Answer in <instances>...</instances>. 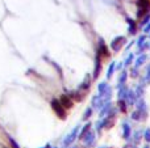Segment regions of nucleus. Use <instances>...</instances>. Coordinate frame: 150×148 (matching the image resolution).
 <instances>
[{"mask_svg":"<svg viewBox=\"0 0 150 148\" xmlns=\"http://www.w3.org/2000/svg\"><path fill=\"white\" fill-rule=\"evenodd\" d=\"M150 18V0H137V20L144 26Z\"/></svg>","mask_w":150,"mask_h":148,"instance_id":"f257e3e1","label":"nucleus"},{"mask_svg":"<svg viewBox=\"0 0 150 148\" xmlns=\"http://www.w3.org/2000/svg\"><path fill=\"white\" fill-rule=\"evenodd\" d=\"M79 130H80V126L79 125L75 126V127L73 128V131H71V133L65 138V140H63V146H65V147L71 146V144L75 142V139H76L78 134H79Z\"/></svg>","mask_w":150,"mask_h":148,"instance_id":"f03ea898","label":"nucleus"},{"mask_svg":"<svg viewBox=\"0 0 150 148\" xmlns=\"http://www.w3.org/2000/svg\"><path fill=\"white\" fill-rule=\"evenodd\" d=\"M52 108H53V110L57 113L58 117L62 118V119H65L66 118V109L62 106V104L59 102V100H53L52 101Z\"/></svg>","mask_w":150,"mask_h":148,"instance_id":"7ed1b4c3","label":"nucleus"},{"mask_svg":"<svg viewBox=\"0 0 150 148\" xmlns=\"http://www.w3.org/2000/svg\"><path fill=\"white\" fill-rule=\"evenodd\" d=\"M125 43H127V38H125V37H122V36L121 37H116V38L111 42V47H112L113 51H119V50L121 49Z\"/></svg>","mask_w":150,"mask_h":148,"instance_id":"20e7f679","label":"nucleus"},{"mask_svg":"<svg viewBox=\"0 0 150 148\" xmlns=\"http://www.w3.org/2000/svg\"><path fill=\"white\" fill-rule=\"evenodd\" d=\"M98 57L99 58H108L109 57L108 47L105 46V43L103 42V39H100V46H99V50H98Z\"/></svg>","mask_w":150,"mask_h":148,"instance_id":"39448f33","label":"nucleus"},{"mask_svg":"<svg viewBox=\"0 0 150 148\" xmlns=\"http://www.w3.org/2000/svg\"><path fill=\"white\" fill-rule=\"evenodd\" d=\"M59 102L62 104V106L65 108V109H70V108L73 106V98H71L70 96H67V94H63V96L61 97Z\"/></svg>","mask_w":150,"mask_h":148,"instance_id":"423d86ee","label":"nucleus"},{"mask_svg":"<svg viewBox=\"0 0 150 148\" xmlns=\"http://www.w3.org/2000/svg\"><path fill=\"white\" fill-rule=\"evenodd\" d=\"M124 101L127 102V105H133L136 101H137V96H136V93L133 91H129V89H128L127 96H125Z\"/></svg>","mask_w":150,"mask_h":148,"instance_id":"0eeeda50","label":"nucleus"},{"mask_svg":"<svg viewBox=\"0 0 150 148\" xmlns=\"http://www.w3.org/2000/svg\"><path fill=\"white\" fill-rule=\"evenodd\" d=\"M121 127H122V138L127 139V140H129L130 136H132V130H130V126L128 125L127 122H124L121 125Z\"/></svg>","mask_w":150,"mask_h":148,"instance_id":"6e6552de","label":"nucleus"},{"mask_svg":"<svg viewBox=\"0 0 150 148\" xmlns=\"http://www.w3.org/2000/svg\"><path fill=\"white\" fill-rule=\"evenodd\" d=\"M82 140L84 142V146L86 147H91L93 143H95V134H93V133H88L87 135L82 139Z\"/></svg>","mask_w":150,"mask_h":148,"instance_id":"1a4fd4ad","label":"nucleus"},{"mask_svg":"<svg viewBox=\"0 0 150 148\" xmlns=\"http://www.w3.org/2000/svg\"><path fill=\"white\" fill-rule=\"evenodd\" d=\"M111 108H112L111 101H107L105 104L101 106V109H100V118H104L107 114H109V110H111Z\"/></svg>","mask_w":150,"mask_h":148,"instance_id":"9d476101","label":"nucleus"},{"mask_svg":"<svg viewBox=\"0 0 150 148\" xmlns=\"http://www.w3.org/2000/svg\"><path fill=\"white\" fill-rule=\"evenodd\" d=\"M100 70H101V64H100V58L98 57V59H96V64H95V72H93V79H98L99 73H100Z\"/></svg>","mask_w":150,"mask_h":148,"instance_id":"9b49d317","label":"nucleus"},{"mask_svg":"<svg viewBox=\"0 0 150 148\" xmlns=\"http://www.w3.org/2000/svg\"><path fill=\"white\" fill-rule=\"evenodd\" d=\"M90 128H91V123H87V125L84 126V127L82 128V131H80V135H79V139H83L86 135H87L88 133H90Z\"/></svg>","mask_w":150,"mask_h":148,"instance_id":"f8f14e48","label":"nucleus"},{"mask_svg":"<svg viewBox=\"0 0 150 148\" xmlns=\"http://www.w3.org/2000/svg\"><path fill=\"white\" fill-rule=\"evenodd\" d=\"M128 21H129V33L132 36H134L137 33V25H136V22L133 20H128Z\"/></svg>","mask_w":150,"mask_h":148,"instance_id":"ddd939ff","label":"nucleus"},{"mask_svg":"<svg viewBox=\"0 0 150 148\" xmlns=\"http://www.w3.org/2000/svg\"><path fill=\"white\" fill-rule=\"evenodd\" d=\"M146 59H148V57H146L145 54H142L141 57H138V58H137V60H136V66H134V67H137V68H138L141 64H144V63L146 62Z\"/></svg>","mask_w":150,"mask_h":148,"instance_id":"4468645a","label":"nucleus"},{"mask_svg":"<svg viewBox=\"0 0 150 148\" xmlns=\"http://www.w3.org/2000/svg\"><path fill=\"white\" fill-rule=\"evenodd\" d=\"M125 81H127V71H122L119 77V87L125 85Z\"/></svg>","mask_w":150,"mask_h":148,"instance_id":"2eb2a0df","label":"nucleus"},{"mask_svg":"<svg viewBox=\"0 0 150 148\" xmlns=\"http://www.w3.org/2000/svg\"><path fill=\"white\" fill-rule=\"evenodd\" d=\"M115 66H116V63L112 62L111 66H109V68H108V71H107V77H108V79H111L112 75H113V72H115Z\"/></svg>","mask_w":150,"mask_h":148,"instance_id":"dca6fc26","label":"nucleus"},{"mask_svg":"<svg viewBox=\"0 0 150 148\" xmlns=\"http://www.w3.org/2000/svg\"><path fill=\"white\" fill-rule=\"evenodd\" d=\"M127 106H128V105H127V102H125L124 100H119V109L121 110L122 113L127 112Z\"/></svg>","mask_w":150,"mask_h":148,"instance_id":"f3484780","label":"nucleus"},{"mask_svg":"<svg viewBox=\"0 0 150 148\" xmlns=\"http://www.w3.org/2000/svg\"><path fill=\"white\" fill-rule=\"evenodd\" d=\"M108 88V84L105 83V81H103V83H100L99 84V87H98V91H99V94L100 93H103L104 91H105V89Z\"/></svg>","mask_w":150,"mask_h":148,"instance_id":"a211bd4d","label":"nucleus"},{"mask_svg":"<svg viewBox=\"0 0 150 148\" xmlns=\"http://www.w3.org/2000/svg\"><path fill=\"white\" fill-rule=\"evenodd\" d=\"M91 115H92V108H87L84 112V115H83V121H87Z\"/></svg>","mask_w":150,"mask_h":148,"instance_id":"6ab92c4d","label":"nucleus"},{"mask_svg":"<svg viewBox=\"0 0 150 148\" xmlns=\"http://www.w3.org/2000/svg\"><path fill=\"white\" fill-rule=\"evenodd\" d=\"M141 134H142V133H141V131H137V133H136V134H134V135H133V142H134V143H136V144H137V143H138V142H140V138H141Z\"/></svg>","mask_w":150,"mask_h":148,"instance_id":"aec40b11","label":"nucleus"},{"mask_svg":"<svg viewBox=\"0 0 150 148\" xmlns=\"http://www.w3.org/2000/svg\"><path fill=\"white\" fill-rule=\"evenodd\" d=\"M133 59H134V55H133V54H130L129 57L127 58V60H125V62H124V66H127V67H128V66H129L130 63L133 62Z\"/></svg>","mask_w":150,"mask_h":148,"instance_id":"412c9836","label":"nucleus"},{"mask_svg":"<svg viewBox=\"0 0 150 148\" xmlns=\"http://www.w3.org/2000/svg\"><path fill=\"white\" fill-rule=\"evenodd\" d=\"M144 79H145L146 84H150V64L148 66V68H146V76Z\"/></svg>","mask_w":150,"mask_h":148,"instance_id":"4be33fe9","label":"nucleus"},{"mask_svg":"<svg viewBox=\"0 0 150 148\" xmlns=\"http://www.w3.org/2000/svg\"><path fill=\"white\" fill-rule=\"evenodd\" d=\"M145 39H146V36H141L140 38H138V41H137V45H138V47H140L141 45H144V43H145Z\"/></svg>","mask_w":150,"mask_h":148,"instance_id":"5701e85b","label":"nucleus"},{"mask_svg":"<svg viewBox=\"0 0 150 148\" xmlns=\"http://www.w3.org/2000/svg\"><path fill=\"white\" fill-rule=\"evenodd\" d=\"M144 138H145V140L148 142V143H150V128H148V130L145 131V134H144Z\"/></svg>","mask_w":150,"mask_h":148,"instance_id":"b1692460","label":"nucleus"},{"mask_svg":"<svg viewBox=\"0 0 150 148\" xmlns=\"http://www.w3.org/2000/svg\"><path fill=\"white\" fill-rule=\"evenodd\" d=\"M137 75H138V71H137V67H134L132 70V72H130V76L132 77H137Z\"/></svg>","mask_w":150,"mask_h":148,"instance_id":"393cba45","label":"nucleus"},{"mask_svg":"<svg viewBox=\"0 0 150 148\" xmlns=\"http://www.w3.org/2000/svg\"><path fill=\"white\" fill-rule=\"evenodd\" d=\"M9 142H11V146H12V148H18V146H17V143H16L13 139H9Z\"/></svg>","mask_w":150,"mask_h":148,"instance_id":"a878e982","label":"nucleus"},{"mask_svg":"<svg viewBox=\"0 0 150 148\" xmlns=\"http://www.w3.org/2000/svg\"><path fill=\"white\" fill-rule=\"evenodd\" d=\"M145 31H146V33H148V31H150V22L148 24V26L145 28Z\"/></svg>","mask_w":150,"mask_h":148,"instance_id":"bb28decb","label":"nucleus"},{"mask_svg":"<svg viewBox=\"0 0 150 148\" xmlns=\"http://www.w3.org/2000/svg\"><path fill=\"white\" fill-rule=\"evenodd\" d=\"M125 148H137V147H136V146H130V144H128V146L125 147Z\"/></svg>","mask_w":150,"mask_h":148,"instance_id":"cd10ccee","label":"nucleus"},{"mask_svg":"<svg viewBox=\"0 0 150 148\" xmlns=\"http://www.w3.org/2000/svg\"><path fill=\"white\" fill-rule=\"evenodd\" d=\"M121 67H122V63H120V64L117 66V70H121Z\"/></svg>","mask_w":150,"mask_h":148,"instance_id":"c85d7f7f","label":"nucleus"},{"mask_svg":"<svg viewBox=\"0 0 150 148\" xmlns=\"http://www.w3.org/2000/svg\"><path fill=\"white\" fill-rule=\"evenodd\" d=\"M99 148H109V147H107V146H101V147H99Z\"/></svg>","mask_w":150,"mask_h":148,"instance_id":"c756f323","label":"nucleus"},{"mask_svg":"<svg viewBox=\"0 0 150 148\" xmlns=\"http://www.w3.org/2000/svg\"><path fill=\"white\" fill-rule=\"evenodd\" d=\"M42 148H50L49 146H45V147H42Z\"/></svg>","mask_w":150,"mask_h":148,"instance_id":"7c9ffc66","label":"nucleus"},{"mask_svg":"<svg viewBox=\"0 0 150 148\" xmlns=\"http://www.w3.org/2000/svg\"><path fill=\"white\" fill-rule=\"evenodd\" d=\"M144 148H150V147H149V146H145V147H144Z\"/></svg>","mask_w":150,"mask_h":148,"instance_id":"2f4dec72","label":"nucleus"}]
</instances>
